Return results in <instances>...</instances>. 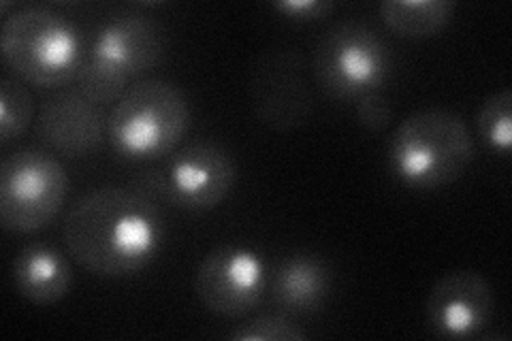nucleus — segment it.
Instances as JSON below:
<instances>
[{"label": "nucleus", "instance_id": "nucleus-4", "mask_svg": "<svg viewBox=\"0 0 512 341\" xmlns=\"http://www.w3.org/2000/svg\"><path fill=\"white\" fill-rule=\"evenodd\" d=\"M190 126L186 94L165 79L128 88L107 118L111 148L128 160H158L175 152Z\"/></svg>", "mask_w": 512, "mask_h": 341}, {"label": "nucleus", "instance_id": "nucleus-19", "mask_svg": "<svg viewBox=\"0 0 512 341\" xmlns=\"http://www.w3.org/2000/svg\"><path fill=\"white\" fill-rule=\"evenodd\" d=\"M355 116L357 122L372 133L387 131L393 122V105L384 96V92L378 94H367L363 99L355 103Z\"/></svg>", "mask_w": 512, "mask_h": 341}, {"label": "nucleus", "instance_id": "nucleus-9", "mask_svg": "<svg viewBox=\"0 0 512 341\" xmlns=\"http://www.w3.org/2000/svg\"><path fill=\"white\" fill-rule=\"evenodd\" d=\"M267 269L259 252L248 246H220L207 254L197 271L195 292L207 312L242 318L261 303Z\"/></svg>", "mask_w": 512, "mask_h": 341}, {"label": "nucleus", "instance_id": "nucleus-3", "mask_svg": "<svg viewBox=\"0 0 512 341\" xmlns=\"http://www.w3.org/2000/svg\"><path fill=\"white\" fill-rule=\"evenodd\" d=\"M0 54L30 86L60 88L77 81L84 67V43L77 26L52 7L15 9L0 30Z\"/></svg>", "mask_w": 512, "mask_h": 341}, {"label": "nucleus", "instance_id": "nucleus-7", "mask_svg": "<svg viewBox=\"0 0 512 341\" xmlns=\"http://www.w3.org/2000/svg\"><path fill=\"white\" fill-rule=\"evenodd\" d=\"M69 175L62 162L43 150L24 148L0 167V222L15 235L39 233L50 226L67 199Z\"/></svg>", "mask_w": 512, "mask_h": 341}, {"label": "nucleus", "instance_id": "nucleus-10", "mask_svg": "<svg viewBox=\"0 0 512 341\" xmlns=\"http://www.w3.org/2000/svg\"><path fill=\"white\" fill-rule=\"evenodd\" d=\"M237 180V167L227 150L216 143L197 141L173 152L158 190L180 209L212 211L229 197Z\"/></svg>", "mask_w": 512, "mask_h": 341}, {"label": "nucleus", "instance_id": "nucleus-8", "mask_svg": "<svg viewBox=\"0 0 512 341\" xmlns=\"http://www.w3.org/2000/svg\"><path fill=\"white\" fill-rule=\"evenodd\" d=\"M248 96L254 118L274 133H291L314 116V94L306 58L293 47H274L256 56Z\"/></svg>", "mask_w": 512, "mask_h": 341}, {"label": "nucleus", "instance_id": "nucleus-2", "mask_svg": "<svg viewBox=\"0 0 512 341\" xmlns=\"http://www.w3.org/2000/svg\"><path fill=\"white\" fill-rule=\"evenodd\" d=\"M476 154L468 124L455 111L427 107L399 122L389 139V167L414 190H438L466 175Z\"/></svg>", "mask_w": 512, "mask_h": 341}, {"label": "nucleus", "instance_id": "nucleus-16", "mask_svg": "<svg viewBox=\"0 0 512 341\" xmlns=\"http://www.w3.org/2000/svg\"><path fill=\"white\" fill-rule=\"evenodd\" d=\"M35 120V99L18 79H0V145L18 141Z\"/></svg>", "mask_w": 512, "mask_h": 341}, {"label": "nucleus", "instance_id": "nucleus-17", "mask_svg": "<svg viewBox=\"0 0 512 341\" xmlns=\"http://www.w3.org/2000/svg\"><path fill=\"white\" fill-rule=\"evenodd\" d=\"M476 131L491 150L508 154L512 148V90L489 94L476 111Z\"/></svg>", "mask_w": 512, "mask_h": 341}, {"label": "nucleus", "instance_id": "nucleus-18", "mask_svg": "<svg viewBox=\"0 0 512 341\" xmlns=\"http://www.w3.org/2000/svg\"><path fill=\"white\" fill-rule=\"evenodd\" d=\"M233 341H303L308 335L284 314L259 316L229 333Z\"/></svg>", "mask_w": 512, "mask_h": 341}, {"label": "nucleus", "instance_id": "nucleus-15", "mask_svg": "<svg viewBox=\"0 0 512 341\" xmlns=\"http://www.w3.org/2000/svg\"><path fill=\"white\" fill-rule=\"evenodd\" d=\"M455 9L453 0H384L380 18L397 37L429 39L453 22Z\"/></svg>", "mask_w": 512, "mask_h": 341}, {"label": "nucleus", "instance_id": "nucleus-6", "mask_svg": "<svg viewBox=\"0 0 512 341\" xmlns=\"http://www.w3.org/2000/svg\"><path fill=\"white\" fill-rule=\"evenodd\" d=\"M312 71L329 99L355 105L367 94L384 92L393 73V56L370 26L338 22L316 43Z\"/></svg>", "mask_w": 512, "mask_h": 341}, {"label": "nucleus", "instance_id": "nucleus-1", "mask_svg": "<svg viewBox=\"0 0 512 341\" xmlns=\"http://www.w3.org/2000/svg\"><path fill=\"white\" fill-rule=\"evenodd\" d=\"M165 241V218L146 194L101 188L79 199L64 222V243L77 265L101 278L146 269Z\"/></svg>", "mask_w": 512, "mask_h": 341}, {"label": "nucleus", "instance_id": "nucleus-13", "mask_svg": "<svg viewBox=\"0 0 512 341\" xmlns=\"http://www.w3.org/2000/svg\"><path fill=\"white\" fill-rule=\"evenodd\" d=\"M333 275L316 254H293L278 265L271 280V301L284 316H308L329 299Z\"/></svg>", "mask_w": 512, "mask_h": 341}, {"label": "nucleus", "instance_id": "nucleus-11", "mask_svg": "<svg viewBox=\"0 0 512 341\" xmlns=\"http://www.w3.org/2000/svg\"><path fill=\"white\" fill-rule=\"evenodd\" d=\"M495 314L489 282L474 269H457L431 286L425 301L429 329L444 339H472L483 333Z\"/></svg>", "mask_w": 512, "mask_h": 341}, {"label": "nucleus", "instance_id": "nucleus-14", "mask_svg": "<svg viewBox=\"0 0 512 341\" xmlns=\"http://www.w3.org/2000/svg\"><path fill=\"white\" fill-rule=\"evenodd\" d=\"M13 288L35 305H54L71 292L73 269L58 248L35 241L15 254L11 267Z\"/></svg>", "mask_w": 512, "mask_h": 341}, {"label": "nucleus", "instance_id": "nucleus-20", "mask_svg": "<svg viewBox=\"0 0 512 341\" xmlns=\"http://www.w3.org/2000/svg\"><path fill=\"white\" fill-rule=\"evenodd\" d=\"M274 9L286 20L306 24L327 18L335 11V3L331 0H280Z\"/></svg>", "mask_w": 512, "mask_h": 341}, {"label": "nucleus", "instance_id": "nucleus-12", "mask_svg": "<svg viewBox=\"0 0 512 341\" xmlns=\"http://www.w3.org/2000/svg\"><path fill=\"white\" fill-rule=\"evenodd\" d=\"M39 139L67 158H84L101 148L107 118L82 90H64L47 99L37 120Z\"/></svg>", "mask_w": 512, "mask_h": 341}, {"label": "nucleus", "instance_id": "nucleus-5", "mask_svg": "<svg viewBox=\"0 0 512 341\" xmlns=\"http://www.w3.org/2000/svg\"><path fill=\"white\" fill-rule=\"evenodd\" d=\"M165 54L158 22L141 13L109 20L99 32L79 71L77 84L96 105L118 103L131 81L152 71Z\"/></svg>", "mask_w": 512, "mask_h": 341}]
</instances>
